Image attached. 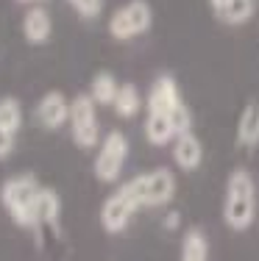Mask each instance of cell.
<instances>
[{"label":"cell","mask_w":259,"mask_h":261,"mask_svg":"<svg viewBox=\"0 0 259 261\" xmlns=\"http://www.w3.org/2000/svg\"><path fill=\"white\" fill-rule=\"evenodd\" d=\"M39 178L34 172H17V175L6 178L0 184V203L9 211V217L20 228L39 233V214H36V203H39Z\"/></svg>","instance_id":"6da1fadb"},{"label":"cell","mask_w":259,"mask_h":261,"mask_svg":"<svg viewBox=\"0 0 259 261\" xmlns=\"http://www.w3.org/2000/svg\"><path fill=\"white\" fill-rule=\"evenodd\" d=\"M256 217V186L248 170H234L226 181L223 220L231 231H248Z\"/></svg>","instance_id":"7a4b0ae2"},{"label":"cell","mask_w":259,"mask_h":261,"mask_svg":"<svg viewBox=\"0 0 259 261\" xmlns=\"http://www.w3.org/2000/svg\"><path fill=\"white\" fill-rule=\"evenodd\" d=\"M123 189L137 200L139 208H145V206L156 208L173 200V195H176V175L170 170H164V167H159V170L134 175L131 181L123 184Z\"/></svg>","instance_id":"3957f363"},{"label":"cell","mask_w":259,"mask_h":261,"mask_svg":"<svg viewBox=\"0 0 259 261\" xmlns=\"http://www.w3.org/2000/svg\"><path fill=\"white\" fill-rule=\"evenodd\" d=\"M151 25H153L151 3L148 0H128L109 17V36L117 42H128L143 36L145 31H151Z\"/></svg>","instance_id":"277c9868"},{"label":"cell","mask_w":259,"mask_h":261,"mask_svg":"<svg viewBox=\"0 0 259 261\" xmlns=\"http://www.w3.org/2000/svg\"><path fill=\"white\" fill-rule=\"evenodd\" d=\"M70 134L81 150H92L98 147L101 139V125H98V103L92 95H76L70 100Z\"/></svg>","instance_id":"5b68a950"},{"label":"cell","mask_w":259,"mask_h":261,"mask_svg":"<svg viewBox=\"0 0 259 261\" xmlns=\"http://www.w3.org/2000/svg\"><path fill=\"white\" fill-rule=\"evenodd\" d=\"M128 159V139L123 130H109L103 136L101 147H98L95 164H92V172L101 184H114L120 178L123 167H126Z\"/></svg>","instance_id":"8992f818"},{"label":"cell","mask_w":259,"mask_h":261,"mask_svg":"<svg viewBox=\"0 0 259 261\" xmlns=\"http://www.w3.org/2000/svg\"><path fill=\"white\" fill-rule=\"evenodd\" d=\"M137 200H134L131 195H128L126 189H117L112 195L103 200L101 206V225L106 233H123L128 228V222H131V217L137 214Z\"/></svg>","instance_id":"52a82bcc"},{"label":"cell","mask_w":259,"mask_h":261,"mask_svg":"<svg viewBox=\"0 0 259 261\" xmlns=\"http://www.w3.org/2000/svg\"><path fill=\"white\" fill-rule=\"evenodd\" d=\"M36 120L48 130H59L61 125H67L70 122V100L64 97V92H45L36 103Z\"/></svg>","instance_id":"ba28073f"},{"label":"cell","mask_w":259,"mask_h":261,"mask_svg":"<svg viewBox=\"0 0 259 261\" xmlns=\"http://www.w3.org/2000/svg\"><path fill=\"white\" fill-rule=\"evenodd\" d=\"M53 34V20L51 11L45 6L34 3L31 9L22 14V36H26L28 45H45Z\"/></svg>","instance_id":"9c48e42d"},{"label":"cell","mask_w":259,"mask_h":261,"mask_svg":"<svg viewBox=\"0 0 259 261\" xmlns=\"http://www.w3.org/2000/svg\"><path fill=\"white\" fill-rule=\"evenodd\" d=\"M173 161H176L184 172H193V170H198V167H201L203 145H201V139L193 134V130L178 134L176 139H173Z\"/></svg>","instance_id":"30bf717a"},{"label":"cell","mask_w":259,"mask_h":261,"mask_svg":"<svg viewBox=\"0 0 259 261\" xmlns=\"http://www.w3.org/2000/svg\"><path fill=\"white\" fill-rule=\"evenodd\" d=\"M176 103H181V92H178L176 81L170 75L153 81L151 92H148V111H170Z\"/></svg>","instance_id":"8fae6325"},{"label":"cell","mask_w":259,"mask_h":261,"mask_svg":"<svg viewBox=\"0 0 259 261\" xmlns=\"http://www.w3.org/2000/svg\"><path fill=\"white\" fill-rule=\"evenodd\" d=\"M209 6L226 25H243L254 17V0H209Z\"/></svg>","instance_id":"7c38bea8"},{"label":"cell","mask_w":259,"mask_h":261,"mask_svg":"<svg viewBox=\"0 0 259 261\" xmlns=\"http://www.w3.org/2000/svg\"><path fill=\"white\" fill-rule=\"evenodd\" d=\"M237 145L245 147V150H254L259 145V103L251 100L245 103L243 114H240L237 122Z\"/></svg>","instance_id":"4fadbf2b"},{"label":"cell","mask_w":259,"mask_h":261,"mask_svg":"<svg viewBox=\"0 0 259 261\" xmlns=\"http://www.w3.org/2000/svg\"><path fill=\"white\" fill-rule=\"evenodd\" d=\"M36 214H39V231H42V228L59 231L61 200H59L56 189H51V186H42V189H39V203H36Z\"/></svg>","instance_id":"5bb4252c"},{"label":"cell","mask_w":259,"mask_h":261,"mask_svg":"<svg viewBox=\"0 0 259 261\" xmlns=\"http://www.w3.org/2000/svg\"><path fill=\"white\" fill-rule=\"evenodd\" d=\"M145 139L156 147H164L170 139H176V130L168 117V111H148L145 120Z\"/></svg>","instance_id":"9a60e30c"},{"label":"cell","mask_w":259,"mask_h":261,"mask_svg":"<svg viewBox=\"0 0 259 261\" xmlns=\"http://www.w3.org/2000/svg\"><path fill=\"white\" fill-rule=\"evenodd\" d=\"M114 114L120 120H131L139 109H143V97H139V89L134 84H120V92H117L114 103H112Z\"/></svg>","instance_id":"2e32d148"},{"label":"cell","mask_w":259,"mask_h":261,"mask_svg":"<svg viewBox=\"0 0 259 261\" xmlns=\"http://www.w3.org/2000/svg\"><path fill=\"white\" fill-rule=\"evenodd\" d=\"M117 92H120V84H117V78L109 70L98 72V75L92 78L89 95H92V100H95L98 106H112L114 97H117Z\"/></svg>","instance_id":"e0dca14e"},{"label":"cell","mask_w":259,"mask_h":261,"mask_svg":"<svg viewBox=\"0 0 259 261\" xmlns=\"http://www.w3.org/2000/svg\"><path fill=\"white\" fill-rule=\"evenodd\" d=\"M178 261H209V242H206L201 228H193V231L184 233L181 258Z\"/></svg>","instance_id":"ac0fdd59"},{"label":"cell","mask_w":259,"mask_h":261,"mask_svg":"<svg viewBox=\"0 0 259 261\" xmlns=\"http://www.w3.org/2000/svg\"><path fill=\"white\" fill-rule=\"evenodd\" d=\"M22 125V106L17 97H3L0 100V128L3 130H20Z\"/></svg>","instance_id":"d6986e66"},{"label":"cell","mask_w":259,"mask_h":261,"mask_svg":"<svg viewBox=\"0 0 259 261\" xmlns=\"http://www.w3.org/2000/svg\"><path fill=\"white\" fill-rule=\"evenodd\" d=\"M168 117H170V122H173V130H176V136L178 134H187V130H193V111L181 103H176L173 109L168 111Z\"/></svg>","instance_id":"ffe728a7"},{"label":"cell","mask_w":259,"mask_h":261,"mask_svg":"<svg viewBox=\"0 0 259 261\" xmlns=\"http://www.w3.org/2000/svg\"><path fill=\"white\" fill-rule=\"evenodd\" d=\"M67 3H70L73 9L84 17V20L98 17V14H101V9H103V0H67Z\"/></svg>","instance_id":"44dd1931"},{"label":"cell","mask_w":259,"mask_h":261,"mask_svg":"<svg viewBox=\"0 0 259 261\" xmlns=\"http://www.w3.org/2000/svg\"><path fill=\"white\" fill-rule=\"evenodd\" d=\"M14 145H17V134L14 130H3L0 128V161L9 159L14 153Z\"/></svg>","instance_id":"7402d4cb"},{"label":"cell","mask_w":259,"mask_h":261,"mask_svg":"<svg viewBox=\"0 0 259 261\" xmlns=\"http://www.w3.org/2000/svg\"><path fill=\"white\" fill-rule=\"evenodd\" d=\"M164 225H168V228H176V225H178V214L168 217V220H164Z\"/></svg>","instance_id":"603a6c76"},{"label":"cell","mask_w":259,"mask_h":261,"mask_svg":"<svg viewBox=\"0 0 259 261\" xmlns=\"http://www.w3.org/2000/svg\"><path fill=\"white\" fill-rule=\"evenodd\" d=\"M17 3H26V6H34V3H45V0H17Z\"/></svg>","instance_id":"cb8c5ba5"}]
</instances>
